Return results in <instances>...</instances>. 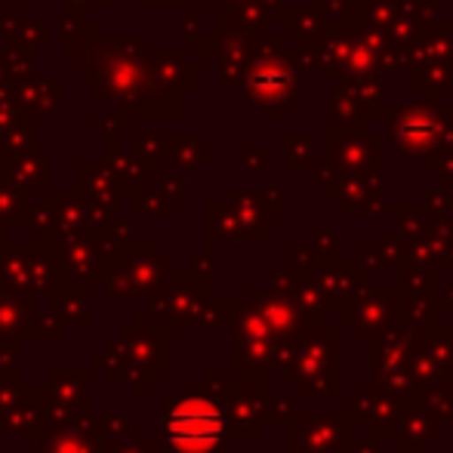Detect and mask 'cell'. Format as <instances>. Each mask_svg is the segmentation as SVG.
I'll list each match as a JSON object with an SVG mask.
<instances>
[{"label":"cell","mask_w":453,"mask_h":453,"mask_svg":"<svg viewBox=\"0 0 453 453\" xmlns=\"http://www.w3.org/2000/svg\"><path fill=\"white\" fill-rule=\"evenodd\" d=\"M164 438L180 453H210L222 438V413L201 398L176 401L161 419Z\"/></svg>","instance_id":"obj_1"}]
</instances>
